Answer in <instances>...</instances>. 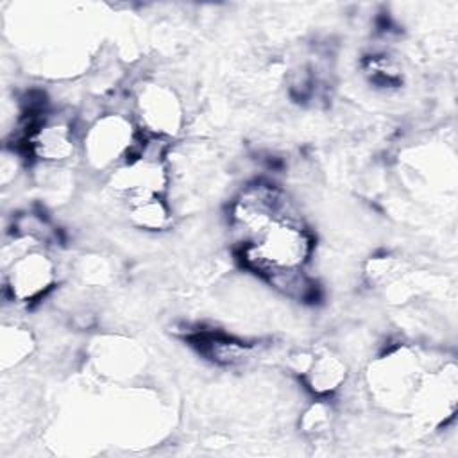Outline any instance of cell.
<instances>
[{
  "instance_id": "cell-8",
  "label": "cell",
  "mask_w": 458,
  "mask_h": 458,
  "mask_svg": "<svg viewBox=\"0 0 458 458\" xmlns=\"http://www.w3.org/2000/svg\"><path fill=\"white\" fill-rule=\"evenodd\" d=\"M301 370L304 372L310 388L317 394L335 392L345 377L344 363L329 352H322L318 356L308 358L306 365Z\"/></svg>"
},
{
  "instance_id": "cell-7",
  "label": "cell",
  "mask_w": 458,
  "mask_h": 458,
  "mask_svg": "<svg viewBox=\"0 0 458 458\" xmlns=\"http://www.w3.org/2000/svg\"><path fill=\"white\" fill-rule=\"evenodd\" d=\"M29 150L47 161L59 163L73 154V138L63 123H41L29 132Z\"/></svg>"
},
{
  "instance_id": "cell-10",
  "label": "cell",
  "mask_w": 458,
  "mask_h": 458,
  "mask_svg": "<svg viewBox=\"0 0 458 458\" xmlns=\"http://www.w3.org/2000/svg\"><path fill=\"white\" fill-rule=\"evenodd\" d=\"M30 351H32V338L29 331L21 327L4 329L2 333V367L4 369L25 360V356L30 354Z\"/></svg>"
},
{
  "instance_id": "cell-9",
  "label": "cell",
  "mask_w": 458,
  "mask_h": 458,
  "mask_svg": "<svg viewBox=\"0 0 458 458\" xmlns=\"http://www.w3.org/2000/svg\"><path fill=\"white\" fill-rule=\"evenodd\" d=\"M125 202H127V215L136 227L147 229V231H159L166 227L170 220V211L161 195L138 197Z\"/></svg>"
},
{
  "instance_id": "cell-1",
  "label": "cell",
  "mask_w": 458,
  "mask_h": 458,
  "mask_svg": "<svg viewBox=\"0 0 458 458\" xmlns=\"http://www.w3.org/2000/svg\"><path fill=\"white\" fill-rule=\"evenodd\" d=\"M313 238L293 216H281L243 249L249 267L272 277L299 272L310 259Z\"/></svg>"
},
{
  "instance_id": "cell-2",
  "label": "cell",
  "mask_w": 458,
  "mask_h": 458,
  "mask_svg": "<svg viewBox=\"0 0 458 458\" xmlns=\"http://www.w3.org/2000/svg\"><path fill=\"white\" fill-rule=\"evenodd\" d=\"M138 150V138L132 123L122 114L98 118L84 136V154L95 168H114Z\"/></svg>"
},
{
  "instance_id": "cell-6",
  "label": "cell",
  "mask_w": 458,
  "mask_h": 458,
  "mask_svg": "<svg viewBox=\"0 0 458 458\" xmlns=\"http://www.w3.org/2000/svg\"><path fill=\"white\" fill-rule=\"evenodd\" d=\"M138 113L145 131L156 138L174 136L181 127V104L172 89L157 84H147L138 93Z\"/></svg>"
},
{
  "instance_id": "cell-4",
  "label": "cell",
  "mask_w": 458,
  "mask_h": 458,
  "mask_svg": "<svg viewBox=\"0 0 458 458\" xmlns=\"http://www.w3.org/2000/svg\"><path fill=\"white\" fill-rule=\"evenodd\" d=\"M281 216H288L286 200L279 190L268 184L245 188L233 204V222L243 234L245 243L252 242Z\"/></svg>"
},
{
  "instance_id": "cell-3",
  "label": "cell",
  "mask_w": 458,
  "mask_h": 458,
  "mask_svg": "<svg viewBox=\"0 0 458 458\" xmlns=\"http://www.w3.org/2000/svg\"><path fill=\"white\" fill-rule=\"evenodd\" d=\"M5 290L16 302H32L41 299L55 283L54 261L38 249H20L13 252L9 263H4Z\"/></svg>"
},
{
  "instance_id": "cell-5",
  "label": "cell",
  "mask_w": 458,
  "mask_h": 458,
  "mask_svg": "<svg viewBox=\"0 0 458 458\" xmlns=\"http://www.w3.org/2000/svg\"><path fill=\"white\" fill-rule=\"evenodd\" d=\"M166 170L157 156L136 150L127 161L118 165L111 174V188L123 195L125 200L161 195L166 188Z\"/></svg>"
}]
</instances>
